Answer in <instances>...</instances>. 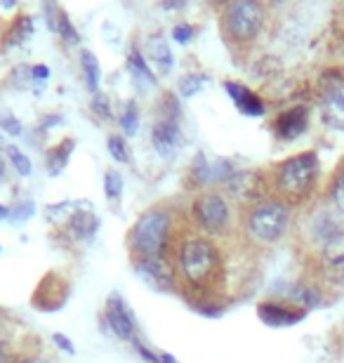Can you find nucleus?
<instances>
[{
	"mask_svg": "<svg viewBox=\"0 0 344 363\" xmlns=\"http://www.w3.org/2000/svg\"><path fill=\"white\" fill-rule=\"evenodd\" d=\"M0 130H5L10 137H19L21 135V123H19V118H14L12 113L0 111Z\"/></svg>",
	"mask_w": 344,
	"mask_h": 363,
	"instance_id": "obj_26",
	"label": "nucleus"
},
{
	"mask_svg": "<svg viewBox=\"0 0 344 363\" xmlns=\"http://www.w3.org/2000/svg\"><path fill=\"white\" fill-rule=\"evenodd\" d=\"M92 108L97 113H101V118H109V116H111V111H109V104H106V97L104 94H94V99H92Z\"/></svg>",
	"mask_w": 344,
	"mask_h": 363,
	"instance_id": "obj_30",
	"label": "nucleus"
},
{
	"mask_svg": "<svg viewBox=\"0 0 344 363\" xmlns=\"http://www.w3.org/2000/svg\"><path fill=\"white\" fill-rule=\"evenodd\" d=\"M33 76H35V81H48L50 69L45 67V64H38V67H33Z\"/></svg>",
	"mask_w": 344,
	"mask_h": 363,
	"instance_id": "obj_32",
	"label": "nucleus"
},
{
	"mask_svg": "<svg viewBox=\"0 0 344 363\" xmlns=\"http://www.w3.org/2000/svg\"><path fill=\"white\" fill-rule=\"evenodd\" d=\"M208 81V76H203V74H192V76H184L179 81V92H182V97H194L196 92H201L203 90V85H206Z\"/></svg>",
	"mask_w": 344,
	"mask_h": 363,
	"instance_id": "obj_22",
	"label": "nucleus"
},
{
	"mask_svg": "<svg viewBox=\"0 0 344 363\" xmlns=\"http://www.w3.org/2000/svg\"><path fill=\"white\" fill-rule=\"evenodd\" d=\"M306 123H309L306 106H292L278 116L274 123V130L281 140H295V137H299L306 130Z\"/></svg>",
	"mask_w": 344,
	"mask_h": 363,
	"instance_id": "obj_11",
	"label": "nucleus"
},
{
	"mask_svg": "<svg viewBox=\"0 0 344 363\" xmlns=\"http://www.w3.org/2000/svg\"><path fill=\"white\" fill-rule=\"evenodd\" d=\"M109 154H111L118 163H128V147L126 142H123L121 135H111L109 137Z\"/></svg>",
	"mask_w": 344,
	"mask_h": 363,
	"instance_id": "obj_25",
	"label": "nucleus"
},
{
	"mask_svg": "<svg viewBox=\"0 0 344 363\" xmlns=\"http://www.w3.org/2000/svg\"><path fill=\"white\" fill-rule=\"evenodd\" d=\"M104 191H106V199L109 201H118L121 194H123V177L121 172L116 170H109L106 177H104Z\"/></svg>",
	"mask_w": 344,
	"mask_h": 363,
	"instance_id": "obj_23",
	"label": "nucleus"
},
{
	"mask_svg": "<svg viewBox=\"0 0 344 363\" xmlns=\"http://www.w3.org/2000/svg\"><path fill=\"white\" fill-rule=\"evenodd\" d=\"M172 217L167 210L153 208L139 217L130 234V250L137 257H163L167 238H170Z\"/></svg>",
	"mask_w": 344,
	"mask_h": 363,
	"instance_id": "obj_2",
	"label": "nucleus"
},
{
	"mask_svg": "<svg viewBox=\"0 0 344 363\" xmlns=\"http://www.w3.org/2000/svg\"><path fill=\"white\" fill-rule=\"evenodd\" d=\"M73 147H76V142H73V140H64V142L57 144L52 151H50V156H48V170H50V175H60V172L67 168Z\"/></svg>",
	"mask_w": 344,
	"mask_h": 363,
	"instance_id": "obj_17",
	"label": "nucleus"
},
{
	"mask_svg": "<svg viewBox=\"0 0 344 363\" xmlns=\"http://www.w3.org/2000/svg\"><path fill=\"white\" fill-rule=\"evenodd\" d=\"M151 144L163 158L172 156L174 149H177V144H179V123H177V118H172V116H163V118H158L156 123H153Z\"/></svg>",
	"mask_w": 344,
	"mask_h": 363,
	"instance_id": "obj_10",
	"label": "nucleus"
},
{
	"mask_svg": "<svg viewBox=\"0 0 344 363\" xmlns=\"http://www.w3.org/2000/svg\"><path fill=\"white\" fill-rule=\"evenodd\" d=\"M28 35H31V19L24 17V19H19L17 24H14L10 43H21V38H28Z\"/></svg>",
	"mask_w": 344,
	"mask_h": 363,
	"instance_id": "obj_27",
	"label": "nucleus"
},
{
	"mask_svg": "<svg viewBox=\"0 0 344 363\" xmlns=\"http://www.w3.org/2000/svg\"><path fill=\"white\" fill-rule=\"evenodd\" d=\"M224 90L231 94L233 101H236V106H238L240 113H245V116H262V113H265V104H262V99L255 92L248 90L245 85L226 81Z\"/></svg>",
	"mask_w": 344,
	"mask_h": 363,
	"instance_id": "obj_15",
	"label": "nucleus"
},
{
	"mask_svg": "<svg viewBox=\"0 0 344 363\" xmlns=\"http://www.w3.org/2000/svg\"><path fill=\"white\" fill-rule=\"evenodd\" d=\"M321 106H323V118L331 123L333 128L344 130V81L342 78H333L326 85L323 97H321Z\"/></svg>",
	"mask_w": 344,
	"mask_h": 363,
	"instance_id": "obj_9",
	"label": "nucleus"
},
{
	"mask_svg": "<svg viewBox=\"0 0 344 363\" xmlns=\"http://www.w3.org/2000/svg\"><path fill=\"white\" fill-rule=\"evenodd\" d=\"M128 67H130V71H133V74H135L137 78H142L144 83H156V76H153V71H151V67H149V62L144 60L142 52H139L137 48L130 50Z\"/></svg>",
	"mask_w": 344,
	"mask_h": 363,
	"instance_id": "obj_19",
	"label": "nucleus"
},
{
	"mask_svg": "<svg viewBox=\"0 0 344 363\" xmlns=\"http://www.w3.org/2000/svg\"><path fill=\"white\" fill-rule=\"evenodd\" d=\"M3 361H5V359H3V352H0V363H3Z\"/></svg>",
	"mask_w": 344,
	"mask_h": 363,
	"instance_id": "obj_37",
	"label": "nucleus"
},
{
	"mask_svg": "<svg viewBox=\"0 0 344 363\" xmlns=\"http://www.w3.org/2000/svg\"><path fill=\"white\" fill-rule=\"evenodd\" d=\"M3 172H5V165H3V161H0V177H3Z\"/></svg>",
	"mask_w": 344,
	"mask_h": 363,
	"instance_id": "obj_36",
	"label": "nucleus"
},
{
	"mask_svg": "<svg viewBox=\"0 0 344 363\" xmlns=\"http://www.w3.org/2000/svg\"><path fill=\"white\" fill-rule=\"evenodd\" d=\"M3 363H7V361H3Z\"/></svg>",
	"mask_w": 344,
	"mask_h": 363,
	"instance_id": "obj_38",
	"label": "nucleus"
},
{
	"mask_svg": "<svg viewBox=\"0 0 344 363\" xmlns=\"http://www.w3.org/2000/svg\"><path fill=\"white\" fill-rule=\"evenodd\" d=\"M52 12H55V24L52 26L57 28V33H60L67 43H71V45H73V43H78V31L71 26V21H69L67 14H64V10H60V7H52Z\"/></svg>",
	"mask_w": 344,
	"mask_h": 363,
	"instance_id": "obj_20",
	"label": "nucleus"
},
{
	"mask_svg": "<svg viewBox=\"0 0 344 363\" xmlns=\"http://www.w3.org/2000/svg\"><path fill=\"white\" fill-rule=\"evenodd\" d=\"M177 269L187 286L196 290L215 288L222 279V255L210 238L194 236L179 245Z\"/></svg>",
	"mask_w": 344,
	"mask_h": 363,
	"instance_id": "obj_1",
	"label": "nucleus"
},
{
	"mask_svg": "<svg viewBox=\"0 0 344 363\" xmlns=\"http://www.w3.org/2000/svg\"><path fill=\"white\" fill-rule=\"evenodd\" d=\"M290 222V210L281 201H265L260 206H255L248 213L245 229L255 241L260 243H274L278 241Z\"/></svg>",
	"mask_w": 344,
	"mask_h": 363,
	"instance_id": "obj_4",
	"label": "nucleus"
},
{
	"mask_svg": "<svg viewBox=\"0 0 344 363\" xmlns=\"http://www.w3.org/2000/svg\"><path fill=\"white\" fill-rule=\"evenodd\" d=\"M135 272L146 286L153 290H170L172 288V267L163 257H137Z\"/></svg>",
	"mask_w": 344,
	"mask_h": 363,
	"instance_id": "obj_8",
	"label": "nucleus"
},
{
	"mask_svg": "<svg viewBox=\"0 0 344 363\" xmlns=\"http://www.w3.org/2000/svg\"><path fill=\"white\" fill-rule=\"evenodd\" d=\"M257 314L267 325L281 328V325H295L297 321H302L304 309L285 307V304H281V302H262L257 307Z\"/></svg>",
	"mask_w": 344,
	"mask_h": 363,
	"instance_id": "obj_12",
	"label": "nucleus"
},
{
	"mask_svg": "<svg viewBox=\"0 0 344 363\" xmlns=\"http://www.w3.org/2000/svg\"><path fill=\"white\" fill-rule=\"evenodd\" d=\"M265 26V10L257 3H231L224 12V31L233 43H250Z\"/></svg>",
	"mask_w": 344,
	"mask_h": 363,
	"instance_id": "obj_5",
	"label": "nucleus"
},
{
	"mask_svg": "<svg viewBox=\"0 0 344 363\" xmlns=\"http://www.w3.org/2000/svg\"><path fill=\"white\" fill-rule=\"evenodd\" d=\"M55 342H57V347H62V350L67 352V354H76V347H73L69 342V337L62 335V333H55Z\"/></svg>",
	"mask_w": 344,
	"mask_h": 363,
	"instance_id": "obj_31",
	"label": "nucleus"
},
{
	"mask_svg": "<svg viewBox=\"0 0 344 363\" xmlns=\"http://www.w3.org/2000/svg\"><path fill=\"white\" fill-rule=\"evenodd\" d=\"M323 264L335 276H344V231L323 236Z\"/></svg>",
	"mask_w": 344,
	"mask_h": 363,
	"instance_id": "obj_13",
	"label": "nucleus"
},
{
	"mask_svg": "<svg viewBox=\"0 0 344 363\" xmlns=\"http://www.w3.org/2000/svg\"><path fill=\"white\" fill-rule=\"evenodd\" d=\"M172 38L177 40V43H182V45H184V43H189L194 38V26H189V24H177L172 28Z\"/></svg>",
	"mask_w": 344,
	"mask_h": 363,
	"instance_id": "obj_28",
	"label": "nucleus"
},
{
	"mask_svg": "<svg viewBox=\"0 0 344 363\" xmlns=\"http://www.w3.org/2000/svg\"><path fill=\"white\" fill-rule=\"evenodd\" d=\"M121 125H123V133H126V135H137L139 116H137L135 101H130V104L126 106V111H123V116H121Z\"/></svg>",
	"mask_w": 344,
	"mask_h": 363,
	"instance_id": "obj_24",
	"label": "nucleus"
},
{
	"mask_svg": "<svg viewBox=\"0 0 344 363\" xmlns=\"http://www.w3.org/2000/svg\"><path fill=\"white\" fill-rule=\"evenodd\" d=\"M5 151H7V158H10V163L14 165V170H17L21 177L31 175L33 165H31V161H28V156L24 154V151L17 149V147H7Z\"/></svg>",
	"mask_w": 344,
	"mask_h": 363,
	"instance_id": "obj_21",
	"label": "nucleus"
},
{
	"mask_svg": "<svg viewBox=\"0 0 344 363\" xmlns=\"http://www.w3.org/2000/svg\"><path fill=\"white\" fill-rule=\"evenodd\" d=\"M97 227H99V220H97V215L90 213V210H76V213L69 217V229L76 238L94 236L97 234Z\"/></svg>",
	"mask_w": 344,
	"mask_h": 363,
	"instance_id": "obj_16",
	"label": "nucleus"
},
{
	"mask_svg": "<svg viewBox=\"0 0 344 363\" xmlns=\"http://www.w3.org/2000/svg\"><path fill=\"white\" fill-rule=\"evenodd\" d=\"M160 363H174V359L170 357V354H160Z\"/></svg>",
	"mask_w": 344,
	"mask_h": 363,
	"instance_id": "obj_34",
	"label": "nucleus"
},
{
	"mask_svg": "<svg viewBox=\"0 0 344 363\" xmlns=\"http://www.w3.org/2000/svg\"><path fill=\"white\" fill-rule=\"evenodd\" d=\"M146 60L156 67L160 76H167L174 69V55L167 40L160 38V35H153V38L146 40Z\"/></svg>",
	"mask_w": 344,
	"mask_h": 363,
	"instance_id": "obj_14",
	"label": "nucleus"
},
{
	"mask_svg": "<svg viewBox=\"0 0 344 363\" xmlns=\"http://www.w3.org/2000/svg\"><path fill=\"white\" fill-rule=\"evenodd\" d=\"M316 172H318L316 154L306 151V154L292 156L276 168V189L285 199L297 201L309 194L314 179H316Z\"/></svg>",
	"mask_w": 344,
	"mask_h": 363,
	"instance_id": "obj_3",
	"label": "nucleus"
},
{
	"mask_svg": "<svg viewBox=\"0 0 344 363\" xmlns=\"http://www.w3.org/2000/svg\"><path fill=\"white\" fill-rule=\"evenodd\" d=\"M229 203L224 201V196H219L215 191L201 194L194 201V217L199 222L201 229H206L208 234H222L229 227Z\"/></svg>",
	"mask_w": 344,
	"mask_h": 363,
	"instance_id": "obj_6",
	"label": "nucleus"
},
{
	"mask_svg": "<svg viewBox=\"0 0 344 363\" xmlns=\"http://www.w3.org/2000/svg\"><path fill=\"white\" fill-rule=\"evenodd\" d=\"M24 363H48V361H43V359H28V361H24Z\"/></svg>",
	"mask_w": 344,
	"mask_h": 363,
	"instance_id": "obj_35",
	"label": "nucleus"
},
{
	"mask_svg": "<svg viewBox=\"0 0 344 363\" xmlns=\"http://www.w3.org/2000/svg\"><path fill=\"white\" fill-rule=\"evenodd\" d=\"M106 323L116 337L135 342V316L130 314L126 300L118 293H111L106 300Z\"/></svg>",
	"mask_w": 344,
	"mask_h": 363,
	"instance_id": "obj_7",
	"label": "nucleus"
},
{
	"mask_svg": "<svg viewBox=\"0 0 344 363\" xmlns=\"http://www.w3.org/2000/svg\"><path fill=\"white\" fill-rule=\"evenodd\" d=\"M80 67H83L87 88H90L92 92H97L99 83H101V69H99L97 57H94L90 50H83V52H80Z\"/></svg>",
	"mask_w": 344,
	"mask_h": 363,
	"instance_id": "obj_18",
	"label": "nucleus"
},
{
	"mask_svg": "<svg viewBox=\"0 0 344 363\" xmlns=\"http://www.w3.org/2000/svg\"><path fill=\"white\" fill-rule=\"evenodd\" d=\"M333 199H335V203H338V208L344 210V172H340L338 182H335V186H333Z\"/></svg>",
	"mask_w": 344,
	"mask_h": 363,
	"instance_id": "obj_29",
	"label": "nucleus"
},
{
	"mask_svg": "<svg viewBox=\"0 0 344 363\" xmlns=\"http://www.w3.org/2000/svg\"><path fill=\"white\" fill-rule=\"evenodd\" d=\"M5 217H10V208L0 203V220H5Z\"/></svg>",
	"mask_w": 344,
	"mask_h": 363,
	"instance_id": "obj_33",
	"label": "nucleus"
}]
</instances>
